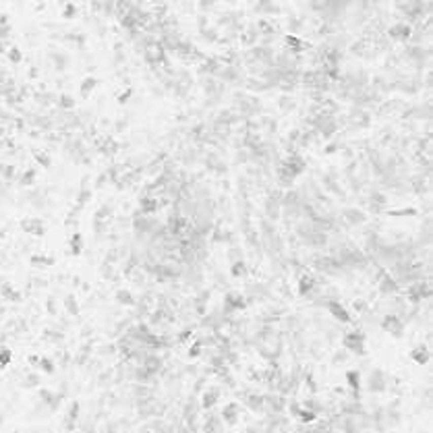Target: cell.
<instances>
[{"mask_svg":"<svg viewBox=\"0 0 433 433\" xmlns=\"http://www.w3.org/2000/svg\"><path fill=\"white\" fill-rule=\"evenodd\" d=\"M344 346L354 354H365V336L361 332H350L344 336Z\"/></svg>","mask_w":433,"mask_h":433,"instance_id":"6da1fadb","label":"cell"},{"mask_svg":"<svg viewBox=\"0 0 433 433\" xmlns=\"http://www.w3.org/2000/svg\"><path fill=\"white\" fill-rule=\"evenodd\" d=\"M381 329L388 332L390 336H394V338H400L402 332H404V325L398 319V315H386L384 319H381Z\"/></svg>","mask_w":433,"mask_h":433,"instance_id":"7a4b0ae2","label":"cell"},{"mask_svg":"<svg viewBox=\"0 0 433 433\" xmlns=\"http://www.w3.org/2000/svg\"><path fill=\"white\" fill-rule=\"evenodd\" d=\"M411 359H413L417 365L425 367V365L431 361V350L427 348V344H419V346H415V348L411 350Z\"/></svg>","mask_w":433,"mask_h":433,"instance_id":"3957f363","label":"cell"},{"mask_svg":"<svg viewBox=\"0 0 433 433\" xmlns=\"http://www.w3.org/2000/svg\"><path fill=\"white\" fill-rule=\"evenodd\" d=\"M327 309H329V313H332L334 319H338V321H342V323H348V321H350V313H348V309L344 307L342 303H338V301L327 303Z\"/></svg>","mask_w":433,"mask_h":433,"instance_id":"277c9868","label":"cell"},{"mask_svg":"<svg viewBox=\"0 0 433 433\" xmlns=\"http://www.w3.org/2000/svg\"><path fill=\"white\" fill-rule=\"evenodd\" d=\"M21 226H23V230H25V232H29V235H38V237H42V235H44V230H46V226H44L40 220H31V218L23 220V222H21Z\"/></svg>","mask_w":433,"mask_h":433,"instance_id":"5b68a950","label":"cell"},{"mask_svg":"<svg viewBox=\"0 0 433 433\" xmlns=\"http://www.w3.org/2000/svg\"><path fill=\"white\" fill-rule=\"evenodd\" d=\"M394 40H409L411 38V27L409 25H404V23H398V25H394V27H390V31H388Z\"/></svg>","mask_w":433,"mask_h":433,"instance_id":"8992f818","label":"cell"},{"mask_svg":"<svg viewBox=\"0 0 433 433\" xmlns=\"http://www.w3.org/2000/svg\"><path fill=\"white\" fill-rule=\"evenodd\" d=\"M313 288H315V280H313L311 276H303V278L298 280V294H301V296H307Z\"/></svg>","mask_w":433,"mask_h":433,"instance_id":"52a82bcc","label":"cell"},{"mask_svg":"<svg viewBox=\"0 0 433 433\" xmlns=\"http://www.w3.org/2000/svg\"><path fill=\"white\" fill-rule=\"evenodd\" d=\"M384 381H386V379H384V373H381L379 369H377V371H373L371 381H369V384H371V386H369V390H371V392H381V390L386 388Z\"/></svg>","mask_w":433,"mask_h":433,"instance_id":"ba28073f","label":"cell"},{"mask_svg":"<svg viewBox=\"0 0 433 433\" xmlns=\"http://www.w3.org/2000/svg\"><path fill=\"white\" fill-rule=\"evenodd\" d=\"M431 292H429V288H427V284H415L413 288H411V301L413 303H419L421 298H427Z\"/></svg>","mask_w":433,"mask_h":433,"instance_id":"9c48e42d","label":"cell"},{"mask_svg":"<svg viewBox=\"0 0 433 433\" xmlns=\"http://www.w3.org/2000/svg\"><path fill=\"white\" fill-rule=\"evenodd\" d=\"M292 411H294V415H296V419L301 421V423H313L315 419H317V415L313 413V411H305V409H296V406H292Z\"/></svg>","mask_w":433,"mask_h":433,"instance_id":"30bf717a","label":"cell"},{"mask_svg":"<svg viewBox=\"0 0 433 433\" xmlns=\"http://www.w3.org/2000/svg\"><path fill=\"white\" fill-rule=\"evenodd\" d=\"M346 381L354 392L361 390V373L359 371H346Z\"/></svg>","mask_w":433,"mask_h":433,"instance_id":"8fae6325","label":"cell"},{"mask_svg":"<svg viewBox=\"0 0 433 433\" xmlns=\"http://www.w3.org/2000/svg\"><path fill=\"white\" fill-rule=\"evenodd\" d=\"M226 301H228V307H232V309H245V307H247L245 298L239 296V294H228Z\"/></svg>","mask_w":433,"mask_h":433,"instance_id":"7c38bea8","label":"cell"},{"mask_svg":"<svg viewBox=\"0 0 433 433\" xmlns=\"http://www.w3.org/2000/svg\"><path fill=\"white\" fill-rule=\"evenodd\" d=\"M379 290H381V292H396V290H398V284L394 282L390 276H384V282L379 284Z\"/></svg>","mask_w":433,"mask_h":433,"instance_id":"4fadbf2b","label":"cell"},{"mask_svg":"<svg viewBox=\"0 0 433 433\" xmlns=\"http://www.w3.org/2000/svg\"><path fill=\"white\" fill-rule=\"evenodd\" d=\"M237 413H239V404H235V402H232V404H228V406H226L222 415H224V419H226L228 423H232V421L237 419Z\"/></svg>","mask_w":433,"mask_h":433,"instance_id":"5bb4252c","label":"cell"},{"mask_svg":"<svg viewBox=\"0 0 433 433\" xmlns=\"http://www.w3.org/2000/svg\"><path fill=\"white\" fill-rule=\"evenodd\" d=\"M11 359H13L11 350H9L7 346H0V369H3V367H7V365L11 363Z\"/></svg>","mask_w":433,"mask_h":433,"instance_id":"9a60e30c","label":"cell"},{"mask_svg":"<svg viewBox=\"0 0 433 433\" xmlns=\"http://www.w3.org/2000/svg\"><path fill=\"white\" fill-rule=\"evenodd\" d=\"M216 398H218V392H216V390H212L210 394H206V400H203V406H206V409H210V406L216 402Z\"/></svg>","mask_w":433,"mask_h":433,"instance_id":"2e32d148","label":"cell"},{"mask_svg":"<svg viewBox=\"0 0 433 433\" xmlns=\"http://www.w3.org/2000/svg\"><path fill=\"white\" fill-rule=\"evenodd\" d=\"M71 245H73V253H79V251H81V237L75 235L73 241H71Z\"/></svg>","mask_w":433,"mask_h":433,"instance_id":"e0dca14e","label":"cell"},{"mask_svg":"<svg viewBox=\"0 0 433 433\" xmlns=\"http://www.w3.org/2000/svg\"><path fill=\"white\" fill-rule=\"evenodd\" d=\"M232 274H235V276H243V274H245V263H241V261H239V263L235 265Z\"/></svg>","mask_w":433,"mask_h":433,"instance_id":"ac0fdd59","label":"cell"},{"mask_svg":"<svg viewBox=\"0 0 433 433\" xmlns=\"http://www.w3.org/2000/svg\"><path fill=\"white\" fill-rule=\"evenodd\" d=\"M42 369H44V371H48V373H52V371H54L52 363H50V361H46V359L42 361Z\"/></svg>","mask_w":433,"mask_h":433,"instance_id":"d6986e66","label":"cell"}]
</instances>
